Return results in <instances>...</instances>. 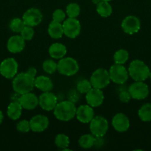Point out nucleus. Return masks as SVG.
<instances>
[{"instance_id": "obj_32", "label": "nucleus", "mask_w": 151, "mask_h": 151, "mask_svg": "<svg viewBox=\"0 0 151 151\" xmlns=\"http://www.w3.org/2000/svg\"><path fill=\"white\" fill-rule=\"evenodd\" d=\"M92 88V84L90 81L87 80H81L78 81L76 85V89L81 94H87Z\"/></svg>"}, {"instance_id": "obj_8", "label": "nucleus", "mask_w": 151, "mask_h": 151, "mask_svg": "<svg viewBox=\"0 0 151 151\" xmlns=\"http://www.w3.org/2000/svg\"><path fill=\"white\" fill-rule=\"evenodd\" d=\"M18 67L19 65L14 58H6L0 63V74L7 79H11L17 75Z\"/></svg>"}, {"instance_id": "obj_35", "label": "nucleus", "mask_w": 151, "mask_h": 151, "mask_svg": "<svg viewBox=\"0 0 151 151\" xmlns=\"http://www.w3.org/2000/svg\"><path fill=\"white\" fill-rule=\"evenodd\" d=\"M53 16V21L59 22V23H62V22H63L65 21V17H66V14L61 9H56L53 13V16Z\"/></svg>"}, {"instance_id": "obj_24", "label": "nucleus", "mask_w": 151, "mask_h": 151, "mask_svg": "<svg viewBox=\"0 0 151 151\" xmlns=\"http://www.w3.org/2000/svg\"><path fill=\"white\" fill-rule=\"evenodd\" d=\"M96 5H97L96 11H97L98 14L102 17H108L112 14L113 8L108 1H101Z\"/></svg>"}, {"instance_id": "obj_5", "label": "nucleus", "mask_w": 151, "mask_h": 151, "mask_svg": "<svg viewBox=\"0 0 151 151\" xmlns=\"http://www.w3.org/2000/svg\"><path fill=\"white\" fill-rule=\"evenodd\" d=\"M90 81L93 88L99 89L105 88L110 82L109 72L102 68L97 69L92 74Z\"/></svg>"}, {"instance_id": "obj_38", "label": "nucleus", "mask_w": 151, "mask_h": 151, "mask_svg": "<svg viewBox=\"0 0 151 151\" xmlns=\"http://www.w3.org/2000/svg\"><path fill=\"white\" fill-rule=\"evenodd\" d=\"M21 94H18V93L15 92L14 94H13L10 97V100L11 102H19V99H20Z\"/></svg>"}, {"instance_id": "obj_40", "label": "nucleus", "mask_w": 151, "mask_h": 151, "mask_svg": "<svg viewBox=\"0 0 151 151\" xmlns=\"http://www.w3.org/2000/svg\"><path fill=\"white\" fill-rule=\"evenodd\" d=\"M101 1H102V0H92V1H93V4H99Z\"/></svg>"}, {"instance_id": "obj_37", "label": "nucleus", "mask_w": 151, "mask_h": 151, "mask_svg": "<svg viewBox=\"0 0 151 151\" xmlns=\"http://www.w3.org/2000/svg\"><path fill=\"white\" fill-rule=\"evenodd\" d=\"M26 72L28 74H29L30 76L33 77V78H35L36 75V73H37V71H36V69L34 67H30L28 68V70L26 71Z\"/></svg>"}, {"instance_id": "obj_13", "label": "nucleus", "mask_w": 151, "mask_h": 151, "mask_svg": "<svg viewBox=\"0 0 151 151\" xmlns=\"http://www.w3.org/2000/svg\"><path fill=\"white\" fill-rule=\"evenodd\" d=\"M121 28L125 33L133 35L139 31L141 28V22L136 16H128L121 22Z\"/></svg>"}, {"instance_id": "obj_15", "label": "nucleus", "mask_w": 151, "mask_h": 151, "mask_svg": "<svg viewBox=\"0 0 151 151\" xmlns=\"http://www.w3.org/2000/svg\"><path fill=\"white\" fill-rule=\"evenodd\" d=\"M76 116L81 123H89L94 117V111L89 105H82L76 109Z\"/></svg>"}, {"instance_id": "obj_12", "label": "nucleus", "mask_w": 151, "mask_h": 151, "mask_svg": "<svg viewBox=\"0 0 151 151\" xmlns=\"http://www.w3.org/2000/svg\"><path fill=\"white\" fill-rule=\"evenodd\" d=\"M57 97L50 91H44L38 97V105L44 111H50L57 105Z\"/></svg>"}, {"instance_id": "obj_16", "label": "nucleus", "mask_w": 151, "mask_h": 151, "mask_svg": "<svg viewBox=\"0 0 151 151\" xmlns=\"http://www.w3.org/2000/svg\"><path fill=\"white\" fill-rule=\"evenodd\" d=\"M30 125L33 132H42L48 128L49 119L44 115H36L30 120Z\"/></svg>"}, {"instance_id": "obj_22", "label": "nucleus", "mask_w": 151, "mask_h": 151, "mask_svg": "<svg viewBox=\"0 0 151 151\" xmlns=\"http://www.w3.org/2000/svg\"><path fill=\"white\" fill-rule=\"evenodd\" d=\"M22 107L19 102H10L7 107V114L12 120H16L19 119L22 115Z\"/></svg>"}, {"instance_id": "obj_26", "label": "nucleus", "mask_w": 151, "mask_h": 151, "mask_svg": "<svg viewBox=\"0 0 151 151\" xmlns=\"http://www.w3.org/2000/svg\"><path fill=\"white\" fill-rule=\"evenodd\" d=\"M139 118L143 122H150L151 121V103L144 104L139 109L138 112Z\"/></svg>"}, {"instance_id": "obj_14", "label": "nucleus", "mask_w": 151, "mask_h": 151, "mask_svg": "<svg viewBox=\"0 0 151 151\" xmlns=\"http://www.w3.org/2000/svg\"><path fill=\"white\" fill-rule=\"evenodd\" d=\"M104 98L105 96L103 91L99 88H92L86 94V101L89 106L93 108L100 106L103 103Z\"/></svg>"}, {"instance_id": "obj_6", "label": "nucleus", "mask_w": 151, "mask_h": 151, "mask_svg": "<svg viewBox=\"0 0 151 151\" xmlns=\"http://www.w3.org/2000/svg\"><path fill=\"white\" fill-rule=\"evenodd\" d=\"M108 122L102 116H96L90 122V130L91 134L96 137H103L108 130Z\"/></svg>"}, {"instance_id": "obj_30", "label": "nucleus", "mask_w": 151, "mask_h": 151, "mask_svg": "<svg viewBox=\"0 0 151 151\" xmlns=\"http://www.w3.org/2000/svg\"><path fill=\"white\" fill-rule=\"evenodd\" d=\"M66 13L69 18H76L80 14V7L76 3H70L66 7Z\"/></svg>"}, {"instance_id": "obj_19", "label": "nucleus", "mask_w": 151, "mask_h": 151, "mask_svg": "<svg viewBox=\"0 0 151 151\" xmlns=\"http://www.w3.org/2000/svg\"><path fill=\"white\" fill-rule=\"evenodd\" d=\"M19 103L22 109L33 110L38 105V97L30 92L22 94L19 99Z\"/></svg>"}, {"instance_id": "obj_2", "label": "nucleus", "mask_w": 151, "mask_h": 151, "mask_svg": "<svg viewBox=\"0 0 151 151\" xmlns=\"http://www.w3.org/2000/svg\"><path fill=\"white\" fill-rule=\"evenodd\" d=\"M76 108L75 104L70 100L60 102L57 103L53 109V114L56 119L60 121H69L76 116Z\"/></svg>"}, {"instance_id": "obj_27", "label": "nucleus", "mask_w": 151, "mask_h": 151, "mask_svg": "<svg viewBox=\"0 0 151 151\" xmlns=\"http://www.w3.org/2000/svg\"><path fill=\"white\" fill-rule=\"evenodd\" d=\"M129 59L128 52L124 49L118 50L115 52L113 55V60L115 63L118 64H124Z\"/></svg>"}, {"instance_id": "obj_3", "label": "nucleus", "mask_w": 151, "mask_h": 151, "mask_svg": "<svg viewBox=\"0 0 151 151\" xmlns=\"http://www.w3.org/2000/svg\"><path fill=\"white\" fill-rule=\"evenodd\" d=\"M128 73L135 81H144L149 78L150 71L144 62L140 60H135L130 63Z\"/></svg>"}, {"instance_id": "obj_21", "label": "nucleus", "mask_w": 151, "mask_h": 151, "mask_svg": "<svg viewBox=\"0 0 151 151\" xmlns=\"http://www.w3.org/2000/svg\"><path fill=\"white\" fill-rule=\"evenodd\" d=\"M34 86L38 89L42 91L43 92L51 91L53 87L51 80L48 77L46 76H38L36 78H35Z\"/></svg>"}, {"instance_id": "obj_20", "label": "nucleus", "mask_w": 151, "mask_h": 151, "mask_svg": "<svg viewBox=\"0 0 151 151\" xmlns=\"http://www.w3.org/2000/svg\"><path fill=\"white\" fill-rule=\"evenodd\" d=\"M49 54L54 59H61L65 57L67 53V49L61 43H54L49 47Z\"/></svg>"}, {"instance_id": "obj_31", "label": "nucleus", "mask_w": 151, "mask_h": 151, "mask_svg": "<svg viewBox=\"0 0 151 151\" xmlns=\"http://www.w3.org/2000/svg\"><path fill=\"white\" fill-rule=\"evenodd\" d=\"M43 70L47 74H53L56 70H57V63L53 60H46L43 62L42 63Z\"/></svg>"}, {"instance_id": "obj_7", "label": "nucleus", "mask_w": 151, "mask_h": 151, "mask_svg": "<svg viewBox=\"0 0 151 151\" xmlns=\"http://www.w3.org/2000/svg\"><path fill=\"white\" fill-rule=\"evenodd\" d=\"M108 72H109L110 81L115 83L123 84L128 79V71L123 66V64L115 63L110 66Z\"/></svg>"}, {"instance_id": "obj_42", "label": "nucleus", "mask_w": 151, "mask_h": 151, "mask_svg": "<svg viewBox=\"0 0 151 151\" xmlns=\"http://www.w3.org/2000/svg\"><path fill=\"white\" fill-rule=\"evenodd\" d=\"M150 80H151V72H150Z\"/></svg>"}, {"instance_id": "obj_11", "label": "nucleus", "mask_w": 151, "mask_h": 151, "mask_svg": "<svg viewBox=\"0 0 151 151\" xmlns=\"http://www.w3.org/2000/svg\"><path fill=\"white\" fill-rule=\"evenodd\" d=\"M42 18V13L41 11L38 9L32 7L25 12L22 16V20L24 21L25 25L33 27L41 23Z\"/></svg>"}, {"instance_id": "obj_33", "label": "nucleus", "mask_w": 151, "mask_h": 151, "mask_svg": "<svg viewBox=\"0 0 151 151\" xmlns=\"http://www.w3.org/2000/svg\"><path fill=\"white\" fill-rule=\"evenodd\" d=\"M21 36L25 41H30L34 35V29L33 27L25 25L20 32Z\"/></svg>"}, {"instance_id": "obj_9", "label": "nucleus", "mask_w": 151, "mask_h": 151, "mask_svg": "<svg viewBox=\"0 0 151 151\" xmlns=\"http://www.w3.org/2000/svg\"><path fill=\"white\" fill-rule=\"evenodd\" d=\"M128 91L131 98L135 100H144L149 94V88L143 81H136L129 86Z\"/></svg>"}, {"instance_id": "obj_4", "label": "nucleus", "mask_w": 151, "mask_h": 151, "mask_svg": "<svg viewBox=\"0 0 151 151\" xmlns=\"http://www.w3.org/2000/svg\"><path fill=\"white\" fill-rule=\"evenodd\" d=\"M79 69L78 63L71 57L62 58L57 63V70L61 75L65 76H73Z\"/></svg>"}, {"instance_id": "obj_10", "label": "nucleus", "mask_w": 151, "mask_h": 151, "mask_svg": "<svg viewBox=\"0 0 151 151\" xmlns=\"http://www.w3.org/2000/svg\"><path fill=\"white\" fill-rule=\"evenodd\" d=\"M64 34L70 38H75L81 32V24L76 18H69L62 24Z\"/></svg>"}, {"instance_id": "obj_25", "label": "nucleus", "mask_w": 151, "mask_h": 151, "mask_svg": "<svg viewBox=\"0 0 151 151\" xmlns=\"http://www.w3.org/2000/svg\"><path fill=\"white\" fill-rule=\"evenodd\" d=\"M95 140H96V138L93 134H84L79 138L78 144L80 147L82 148L88 149L94 146Z\"/></svg>"}, {"instance_id": "obj_39", "label": "nucleus", "mask_w": 151, "mask_h": 151, "mask_svg": "<svg viewBox=\"0 0 151 151\" xmlns=\"http://www.w3.org/2000/svg\"><path fill=\"white\" fill-rule=\"evenodd\" d=\"M3 119H4V115H3L2 111H1L0 110V124H1V122H2Z\"/></svg>"}, {"instance_id": "obj_23", "label": "nucleus", "mask_w": 151, "mask_h": 151, "mask_svg": "<svg viewBox=\"0 0 151 151\" xmlns=\"http://www.w3.org/2000/svg\"><path fill=\"white\" fill-rule=\"evenodd\" d=\"M48 34L52 38L58 39L62 38L64 34L63 26L62 23L52 21L48 26Z\"/></svg>"}, {"instance_id": "obj_41", "label": "nucleus", "mask_w": 151, "mask_h": 151, "mask_svg": "<svg viewBox=\"0 0 151 151\" xmlns=\"http://www.w3.org/2000/svg\"><path fill=\"white\" fill-rule=\"evenodd\" d=\"M102 1H108V2H109V1H112V0H102Z\"/></svg>"}, {"instance_id": "obj_18", "label": "nucleus", "mask_w": 151, "mask_h": 151, "mask_svg": "<svg viewBox=\"0 0 151 151\" xmlns=\"http://www.w3.org/2000/svg\"><path fill=\"white\" fill-rule=\"evenodd\" d=\"M25 47V41L21 35H13L8 39L7 48L10 52L19 53L24 50Z\"/></svg>"}, {"instance_id": "obj_36", "label": "nucleus", "mask_w": 151, "mask_h": 151, "mask_svg": "<svg viewBox=\"0 0 151 151\" xmlns=\"http://www.w3.org/2000/svg\"><path fill=\"white\" fill-rule=\"evenodd\" d=\"M118 98L122 103H128L131 99V96L128 91H121L118 94Z\"/></svg>"}, {"instance_id": "obj_1", "label": "nucleus", "mask_w": 151, "mask_h": 151, "mask_svg": "<svg viewBox=\"0 0 151 151\" xmlns=\"http://www.w3.org/2000/svg\"><path fill=\"white\" fill-rule=\"evenodd\" d=\"M35 78L30 76L27 72H22L15 76L12 85L15 92L19 94H24L30 92L34 88Z\"/></svg>"}, {"instance_id": "obj_34", "label": "nucleus", "mask_w": 151, "mask_h": 151, "mask_svg": "<svg viewBox=\"0 0 151 151\" xmlns=\"http://www.w3.org/2000/svg\"><path fill=\"white\" fill-rule=\"evenodd\" d=\"M16 129L18 131L22 133H28L30 130V121L23 119L20 121L16 125Z\"/></svg>"}, {"instance_id": "obj_29", "label": "nucleus", "mask_w": 151, "mask_h": 151, "mask_svg": "<svg viewBox=\"0 0 151 151\" xmlns=\"http://www.w3.org/2000/svg\"><path fill=\"white\" fill-rule=\"evenodd\" d=\"M55 143L59 148L65 149L68 147L70 144L69 137L64 134H58L55 139Z\"/></svg>"}, {"instance_id": "obj_28", "label": "nucleus", "mask_w": 151, "mask_h": 151, "mask_svg": "<svg viewBox=\"0 0 151 151\" xmlns=\"http://www.w3.org/2000/svg\"><path fill=\"white\" fill-rule=\"evenodd\" d=\"M25 24L24 23V21L22 19H19V18H15V19H12L10 21V25L9 27L11 29L13 32H21L24 27H25Z\"/></svg>"}, {"instance_id": "obj_17", "label": "nucleus", "mask_w": 151, "mask_h": 151, "mask_svg": "<svg viewBox=\"0 0 151 151\" xmlns=\"http://www.w3.org/2000/svg\"><path fill=\"white\" fill-rule=\"evenodd\" d=\"M112 125L118 132H125L130 128V120L124 114H117L113 118Z\"/></svg>"}]
</instances>
